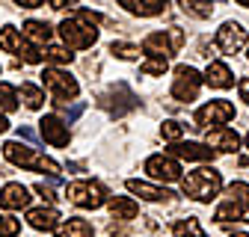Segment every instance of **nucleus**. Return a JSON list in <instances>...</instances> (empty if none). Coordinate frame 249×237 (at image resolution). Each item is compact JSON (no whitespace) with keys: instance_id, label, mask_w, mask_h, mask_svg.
Masks as SVG:
<instances>
[{"instance_id":"nucleus-1","label":"nucleus","mask_w":249,"mask_h":237,"mask_svg":"<svg viewBox=\"0 0 249 237\" xmlns=\"http://www.w3.org/2000/svg\"><path fill=\"white\" fill-rule=\"evenodd\" d=\"M101 15L98 12H92V9H83L77 6L74 18H66L59 24V39L66 42L69 51H83V48H92L98 42V24Z\"/></svg>"},{"instance_id":"nucleus-2","label":"nucleus","mask_w":249,"mask_h":237,"mask_svg":"<svg viewBox=\"0 0 249 237\" xmlns=\"http://www.w3.org/2000/svg\"><path fill=\"white\" fill-rule=\"evenodd\" d=\"M3 157L12 163V166H21V169H30V172H45L51 175L53 181L59 178V163L45 157L42 152H36V148H30V145H21V142H3Z\"/></svg>"},{"instance_id":"nucleus-3","label":"nucleus","mask_w":249,"mask_h":237,"mask_svg":"<svg viewBox=\"0 0 249 237\" xmlns=\"http://www.w3.org/2000/svg\"><path fill=\"white\" fill-rule=\"evenodd\" d=\"M181 190H184V196H190L196 202H211V199L220 196V190H223V175L216 172L213 166L193 169V172H187L181 178Z\"/></svg>"},{"instance_id":"nucleus-4","label":"nucleus","mask_w":249,"mask_h":237,"mask_svg":"<svg viewBox=\"0 0 249 237\" xmlns=\"http://www.w3.org/2000/svg\"><path fill=\"white\" fill-rule=\"evenodd\" d=\"M66 199L71 204L83 207V211H98V207H104L110 202V193L98 181H71L66 187Z\"/></svg>"},{"instance_id":"nucleus-5","label":"nucleus","mask_w":249,"mask_h":237,"mask_svg":"<svg viewBox=\"0 0 249 237\" xmlns=\"http://www.w3.org/2000/svg\"><path fill=\"white\" fill-rule=\"evenodd\" d=\"M0 51L21 56L24 63H30V66H39V63H45V51L33 48V45H30V42L24 39V33H21V30H15L12 24L0 27Z\"/></svg>"},{"instance_id":"nucleus-6","label":"nucleus","mask_w":249,"mask_h":237,"mask_svg":"<svg viewBox=\"0 0 249 237\" xmlns=\"http://www.w3.org/2000/svg\"><path fill=\"white\" fill-rule=\"evenodd\" d=\"M184 45V30L181 27H169V30H158V33H148L142 42V51L148 56L158 59H169L172 53H178V48Z\"/></svg>"},{"instance_id":"nucleus-7","label":"nucleus","mask_w":249,"mask_h":237,"mask_svg":"<svg viewBox=\"0 0 249 237\" xmlns=\"http://www.w3.org/2000/svg\"><path fill=\"white\" fill-rule=\"evenodd\" d=\"M42 86H45L48 92L56 98V104L71 101V98H77V95H80V83H77L69 71H62V68H51V66L42 71Z\"/></svg>"},{"instance_id":"nucleus-8","label":"nucleus","mask_w":249,"mask_h":237,"mask_svg":"<svg viewBox=\"0 0 249 237\" xmlns=\"http://www.w3.org/2000/svg\"><path fill=\"white\" fill-rule=\"evenodd\" d=\"M231 118H234V104L216 98V101H208V104H202L196 110L193 122H196V128H208L211 131V125L213 128H223L226 122H231Z\"/></svg>"},{"instance_id":"nucleus-9","label":"nucleus","mask_w":249,"mask_h":237,"mask_svg":"<svg viewBox=\"0 0 249 237\" xmlns=\"http://www.w3.org/2000/svg\"><path fill=\"white\" fill-rule=\"evenodd\" d=\"M202 83H205V77L193 66H178L175 68V80H172V98L175 101H184V104L196 101Z\"/></svg>"},{"instance_id":"nucleus-10","label":"nucleus","mask_w":249,"mask_h":237,"mask_svg":"<svg viewBox=\"0 0 249 237\" xmlns=\"http://www.w3.org/2000/svg\"><path fill=\"white\" fill-rule=\"evenodd\" d=\"M98 104H101L110 116H124V113H131V110L140 107V98H137L124 83H116V86H110L107 92L98 98Z\"/></svg>"},{"instance_id":"nucleus-11","label":"nucleus","mask_w":249,"mask_h":237,"mask_svg":"<svg viewBox=\"0 0 249 237\" xmlns=\"http://www.w3.org/2000/svg\"><path fill=\"white\" fill-rule=\"evenodd\" d=\"M39 134H42V139H45L48 145H53V148H66V145L71 142V131H69V125L62 122L59 116H53V113L42 116Z\"/></svg>"},{"instance_id":"nucleus-12","label":"nucleus","mask_w":249,"mask_h":237,"mask_svg":"<svg viewBox=\"0 0 249 237\" xmlns=\"http://www.w3.org/2000/svg\"><path fill=\"white\" fill-rule=\"evenodd\" d=\"M145 172L154 178V181H166V184L181 181V163L175 157H169V154H151L145 160Z\"/></svg>"},{"instance_id":"nucleus-13","label":"nucleus","mask_w":249,"mask_h":237,"mask_svg":"<svg viewBox=\"0 0 249 237\" xmlns=\"http://www.w3.org/2000/svg\"><path fill=\"white\" fill-rule=\"evenodd\" d=\"M216 48H220L223 53H237L240 48H246V42H249V33L237 24V21H226L220 30H216Z\"/></svg>"},{"instance_id":"nucleus-14","label":"nucleus","mask_w":249,"mask_h":237,"mask_svg":"<svg viewBox=\"0 0 249 237\" xmlns=\"http://www.w3.org/2000/svg\"><path fill=\"white\" fill-rule=\"evenodd\" d=\"M30 199H33L30 190L18 181H9V184L0 187V207H3V211H21V207L30 211Z\"/></svg>"},{"instance_id":"nucleus-15","label":"nucleus","mask_w":249,"mask_h":237,"mask_svg":"<svg viewBox=\"0 0 249 237\" xmlns=\"http://www.w3.org/2000/svg\"><path fill=\"white\" fill-rule=\"evenodd\" d=\"M169 157H181V160H196V163H208L216 157V152L211 145H202V142H175L169 148Z\"/></svg>"},{"instance_id":"nucleus-16","label":"nucleus","mask_w":249,"mask_h":237,"mask_svg":"<svg viewBox=\"0 0 249 237\" xmlns=\"http://www.w3.org/2000/svg\"><path fill=\"white\" fill-rule=\"evenodd\" d=\"M27 225L36 231H56L62 225V217L56 207H30L27 211Z\"/></svg>"},{"instance_id":"nucleus-17","label":"nucleus","mask_w":249,"mask_h":237,"mask_svg":"<svg viewBox=\"0 0 249 237\" xmlns=\"http://www.w3.org/2000/svg\"><path fill=\"white\" fill-rule=\"evenodd\" d=\"M208 145L213 148V152H229V154H234L237 148H240V136L231 131V128H211L208 131Z\"/></svg>"},{"instance_id":"nucleus-18","label":"nucleus","mask_w":249,"mask_h":237,"mask_svg":"<svg viewBox=\"0 0 249 237\" xmlns=\"http://www.w3.org/2000/svg\"><path fill=\"white\" fill-rule=\"evenodd\" d=\"M124 187H128L134 196H140L142 202H169V199H172L169 190L154 187V184H148V181H140V178H128V181H124Z\"/></svg>"},{"instance_id":"nucleus-19","label":"nucleus","mask_w":249,"mask_h":237,"mask_svg":"<svg viewBox=\"0 0 249 237\" xmlns=\"http://www.w3.org/2000/svg\"><path fill=\"white\" fill-rule=\"evenodd\" d=\"M205 83L213 86V89H231L234 86V74L226 63H220V59H211L208 68H205Z\"/></svg>"},{"instance_id":"nucleus-20","label":"nucleus","mask_w":249,"mask_h":237,"mask_svg":"<svg viewBox=\"0 0 249 237\" xmlns=\"http://www.w3.org/2000/svg\"><path fill=\"white\" fill-rule=\"evenodd\" d=\"M119 6L140 18H154V15H163L169 3L166 0H119Z\"/></svg>"},{"instance_id":"nucleus-21","label":"nucleus","mask_w":249,"mask_h":237,"mask_svg":"<svg viewBox=\"0 0 249 237\" xmlns=\"http://www.w3.org/2000/svg\"><path fill=\"white\" fill-rule=\"evenodd\" d=\"M53 234L56 237H95V228L83 217H69V220H62V225Z\"/></svg>"},{"instance_id":"nucleus-22","label":"nucleus","mask_w":249,"mask_h":237,"mask_svg":"<svg viewBox=\"0 0 249 237\" xmlns=\"http://www.w3.org/2000/svg\"><path fill=\"white\" fill-rule=\"evenodd\" d=\"M51 36H53V30H51L48 21H27V24H24V39L33 45V48H36V45H48Z\"/></svg>"},{"instance_id":"nucleus-23","label":"nucleus","mask_w":249,"mask_h":237,"mask_svg":"<svg viewBox=\"0 0 249 237\" xmlns=\"http://www.w3.org/2000/svg\"><path fill=\"white\" fill-rule=\"evenodd\" d=\"M107 204H110V211H113L116 220H137V214H140V204L131 196H110Z\"/></svg>"},{"instance_id":"nucleus-24","label":"nucleus","mask_w":249,"mask_h":237,"mask_svg":"<svg viewBox=\"0 0 249 237\" xmlns=\"http://www.w3.org/2000/svg\"><path fill=\"white\" fill-rule=\"evenodd\" d=\"M18 95H21V101H24L27 110H42V104H45V92L36 83H21Z\"/></svg>"},{"instance_id":"nucleus-25","label":"nucleus","mask_w":249,"mask_h":237,"mask_svg":"<svg viewBox=\"0 0 249 237\" xmlns=\"http://www.w3.org/2000/svg\"><path fill=\"white\" fill-rule=\"evenodd\" d=\"M172 234L175 237H205V228L196 217H187V220H175L172 222Z\"/></svg>"},{"instance_id":"nucleus-26","label":"nucleus","mask_w":249,"mask_h":237,"mask_svg":"<svg viewBox=\"0 0 249 237\" xmlns=\"http://www.w3.org/2000/svg\"><path fill=\"white\" fill-rule=\"evenodd\" d=\"M181 9L187 15L199 18V21H205V18L213 15V3H211V0H181Z\"/></svg>"},{"instance_id":"nucleus-27","label":"nucleus","mask_w":249,"mask_h":237,"mask_svg":"<svg viewBox=\"0 0 249 237\" xmlns=\"http://www.w3.org/2000/svg\"><path fill=\"white\" fill-rule=\"evenodd\" d=\"M243 214H246V211H243L240 204H234L231 199H226V202H223L220 207H216V214H213V220H216V222H231V220L237 222V220H243Z\"/></svg>"},{"instance_id":"nucleus-28","label":"nucleus","mask_w":249,"mask_h":237,"mask_svg":"<svg viewBox=\"0 0 249 237\" xmlns=\"http://www.w3.org/2000/svg\"><path fill=\"white\" fill-rule=\"evenodd\" d=\"M18 107V89L12 83H0V116Z\"/></svg>"},{"instance_id":"nucleus-29","label":"nucleus","mask_w":249,"mask_h":237,"mask_svg":"<svg viewBox=\"0 0 249 237\" xmlns=\"http://www.w3.org/2000/svg\"><path fill=\"white\" fill-rule=\"evenodd\" d=\"M71 59H74V53H71L69 48H48V51H45V63H51V68L69 66Z\"/></svg>"},{"instance_id":"nucleus-30","label":"nucleus","mask_w":249,"mask_h":237,"mask_svg":"<svg viewBox=\"0 0 249 237\" xmlns=\"http://www.w3.org/2000/svg\"><path fill=\"white\" fill-rule=\"evenodd\" d=\"M166 68H169V63H166V59H158V56H148L145 63L140 66V71H142L145 77H163Z\"/></svg>"},{"instance_id":"nucleus-31","label":"nucleus","mask_w":249,"mask_h":237,"mask_svg":"<svg viewBox=\"0 0 249 237\" xmlns=\"http://www.w3.org/2000/svg\"><path fill=\"white\" fill-rule=\"evenodd\" d=\"M229 199H231L234 204H240L243 211L249 214V184H243V181H234V184L229 187Z\"/></svg>"},{"instance_id":"nucleus-32","label":"nucleus","mask_w":249,"mask_h":237,"mask_svg":"<svg viewBox=\"0 0 249 237\" xmlns=\"http://www.w3.org/2000/svg\"><path fill=\"white\" fill-rule=\"evenodd\" d=\"M160 136L166 139V142H181V136H184V125L181 122H175V118H166V122L160 125Z\"/></svg>"},{"instance_id":"nucleus-33","label":"nucleus","mask_w":249,"mask_h":237,"mask_svg":"<svg viewBox=\"0 0 249 237\" xmlns=\"http://www.w3.org/2000/svg\"><path fill=\"white\" fill-rule=\"evenodd\" d=\"M140 51H142V48H137V45H131V42H113V45H110V53L119 56V59H137Z\"/></svg>"},{"instance_id":"nucleus-34","label":"nucleus","mask_w":249,"mask_h":237,"mask_svg":"<svg viewBox=\"0 0 249 237\" xmlns=\"http://www.w3.org/2000/svg\"><path fill=\"white\" fill-rule=\"evenodd\" d=\"M21 231V222L15 217H6V214H0V237H15Z\"/></svg>"},{"instance_id":"nucleus-35","label":"nucleus","mask_w":249,"mask_h":237,"mask_svg":"<svg viewBox=\"0 0 249 237\" xmlns=\"http://www.w3.org/2000/svg\"><path fill=\"white\" fill-rule=\"evenodd\" d=\"M33 190H36V193H39V196H42V199L48 202V207H53V202H56V196H53V187H51V184H45V181H39V184H36Z\"/></svg>"},{"instance_id":"nucleus-36","label":"nucleus","mask_w":249,"mask_h":237,"mask_svg":"<svg viewBox=\"0 0 249 237\" xmlns=\"http://www.w3.org/2000/svg\"><path fill=\"white\" fill-rule=\"evenodd\" d=\"M15 6H21V9H39V6H45V0H18Z\"/></svg>"},{"instance_id":"nucleus-37","label":"nucleus","mask_w":249,"mask_h":237,"mask_svg":"<svg viewBox=\"0 0 249 237\" xmlns=\"http://www.w3.org/2000/svg\"><path fill=\"white\" fill-rule=\"evenodd\" d=\"M237 89H240V101L249 104V77H243V80L237 83Z\"/></svg>"},{"instance_id":"nucleus-38","label":"nucleus","mask_w":249,"mask_h":237,"mask_svg":"<svg viewBox=\"0 0 249 237\" xmlns=\"http://www.w3.org/2000/svg\"><path fill=\"white\" fill-rule=\"evenodd\" d=\"M18 136H21V139H30V142H36V134L30 131V128H24V125L18 128Z\"/></svg>"},{"instance_id":"nucleus-39","label":"nucleus","mask_w":249,"mask_h":237,"mask_svg":"<svg viewBox=\"0 0 249 237\" xmlns=\"http://www.w3.org/2000/svg\"><path fill=\"white\" fill-rule=\"evenodd\" d=\"M83 110H86V104H74V107L69 110V122H74V118H77V116H80Z\"/></svg>"},{"instance_id":"nucleus-40","label":"nucleus","mask_w":249,"mask_h":237,"mask_svg":"<svg viewBox=\"0 0 249 237\" xmlns=\"http://www.w3.org/2000/svg\"><path fill=\"white\" fill-rule=\"evenodd\" d=\"M6 131H9V118L0 116V134H6Z\"/></svg>"},{"instance_id":"nucleus-41","label":"nucleus","mask_w":249,"mask_h":237,"mask_svg":"<svg viewBox=\"0 0 249 237\" xmlns=\"http://www.w3.org/2000/svg\"><path fill=\"white\" fill-rule=\"evenodd\" d=\"M231 237H249V234H246V231H234Z\"/></svg>"},{"instance_id":"nucleus-42","label":"nucleus","mask_w":249,"mask_h":237,"mask_svg":"<svg viewBox=\"0 0 249 237\" xmlns=\"http://www.w3.org/2000/svg\"><path fill=\"white\" fill-rule=\"evenodd\" d=\"M237 6H246L249 9V0H237Z\"/></svg>"},{"instance_id":"nucleus-43","label":"nucleus","mask_w":249,"mask_h":237,"mask_svg":"<svg viewBox=\"0 0 249 237\" xmlns=\"http://www.w3.org/2000/svg\"><path fill=\"white\" fill-rule=\"evenodd\" d=\"M243 142H246V145H249V134H246V139H243Z\"/></svg>"},{"instance_id":"nucleus-44","label":"nucleus","mask_w":249,"mask_h":237,"mask_svg":"<svg viewBox=\"0 0 249 237\" xmlns=\"http://www.w3.org/2000/svg\"><path fill=\"white\" fill-rule=\"evenodd\" d=\"M246 56H249V53H246Z\"/></svg>"}]
</instances>
